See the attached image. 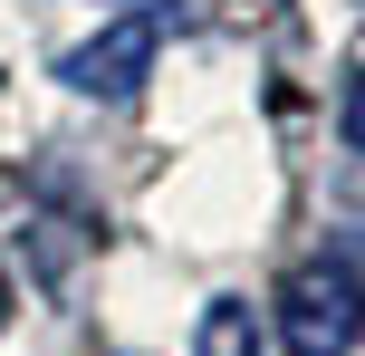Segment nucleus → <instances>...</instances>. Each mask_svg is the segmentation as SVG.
<instances>
[{
    "mask_svg": "<svg viewBox=\"0 0 365 356\" xmlns=\"http://www.w3.org/2000/svg\"><path fill=\"white\" fill-rule=\"evenodd\" d=\"M336 126H346V145L365 154V68L346 77V96H336Z\"/></svg>",
    "mask_w": 365,
    "mask_h": 356,
    "instance_id": "20e7f679",
    "label": "nucleus"
},
{
    "mask_svg": "<svg viewBox=\"0 0 365 356\" xmlns=\"http://www.w3.org/2000/svg\"><path fill=\"white\" fill-rule=\"evenodd\" d=\"M192 356H259L250 308H240V299H212V308H202V327H192Z\"/></svg>",
    "mask_w": 365,
    "mask_h": 356,
    "instance_id": "7ed1b4c3",
    "label": "nucleus"
},
{
    "mask_svg": "<svg viewBox=\"0 0 365 356\" xmlns=\"http://www.w3.org/2000/svg\"><path fill=\"white\" fill-rule=\"evenodd\" d=\"M279 337H289V356H356L365 347V241H336L279 280Z\"/></svg>",
    "mask_w": 365,
    "mask_h": 356,
    "instance_id": "f257e3e1",
    "label": "nucleus"
},
{
    "mask_svg": "<svg viewBox=\"0 0 365 356\" xmlns=\"http://www.w3.org/2000/svg\"><path fill=\"white\" fill-rule=\"evenodd\" d=\"M0 318H10V280H0Z\"/></svg>",
    "mask_w": 365,
    "mask_h": 356,
    "instance_id": "39448f33",
    "label": "nucleus"
},
{
    "mask_svg": "<svg viewBox=\"0 0 365 356\" xmlns=\"http://www.w3.org/2000/svg\"><path fill=\"white\" fill-rule=\"evenodd\" d=\"M154 49H164V19L135 10V19H115V29H96L87 49H68L58 77H68L77 96H135V87L154 77Z\"/></svg>",
    "mask_w": 365,
    "mask_h": 356,
    "instance_id": "f03ea898",
    "label": "nucleus"
}]
</instances>
